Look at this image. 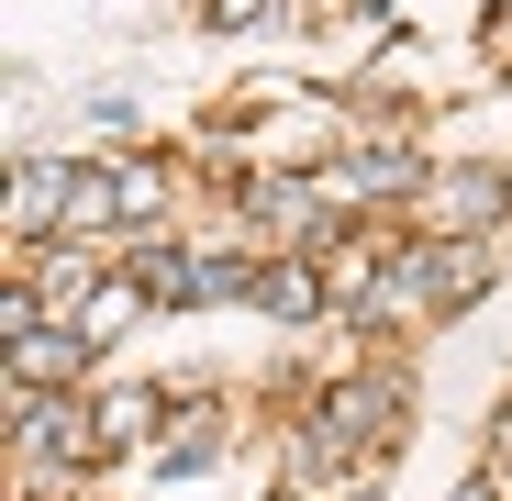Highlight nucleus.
<instances>
[{
    "label": "nucleus",
    "mask_w": 512,
    "mask_h": 501,
    "mask_svg": "<svg viewBox=\"0 0 512 501\" xmlns=\"http://www.w3.org/2000/svg\"><path fill=\"white\" fill-rule=\"evenodd\" d=\"M12 446H23V457H45V468L101 457V412H78V401H56V390L12 379Z\"/></svg>",
    "instance_id": "1"
},
{
    "label": "nucleus",
    "mask_w": 512,
    "mask_h": 501,
    "mask_svg": "<svg viewBox=\"0 0 512 501\" xmlns=\"http://www.w3.org/2000/svg\"><path fill=\"white\" fill-rule=\"evenodd\" d=\"M245 212L268 223V234H290V245H323V234H334V212H323L312 190H290V179H245Z\"/></svg>",
    "instance_id": "2"
},
{
    "label": "nucleus",
    "mask_w": 512,
    "mask_h": 501,
    "mask_svg": "<svg viewBox=\"0 0 512 501\" xmlns=\"http://www.w3.org/2000/svg\"><path fill=\"white\" fill-rule=\"evenodd\" d=\"M334 190L346 201H401V190H423V167L401 145H357V156H334Z\"/></svg>",
    "instance_id": "3"
},
{
    "label": "nucleus",
    "mask_w": 512,
    "mask_h": 501,
    "mask_svg": "<svg viewBox=\"0 0 512 501\" xmlns=\"http://www.w3.org/2000/svg\"><path fill=\"white\" fill-rule=\"evenodd\" d=\"M78 201V167H12V234H56Z\"/></svg>",
    "instance_id": "4"
},
{
    "label": "nucleus",
    "mask_w": 512,
    "mask_h": 501,
    "mask_svg": "<svg viewBox=\"0 0 512 501\" xmlns=\"http://www.w3.org/2000/svg\"><path fill=\"white\" fill-rule=\"evenodd\" d=\"M501 201H512V190L490 179V167H446V201H435V223H446V234H479Z\"/></svg>",
    "instance_id": "5"
},
{
    "label": "nucleus",
    "mask_w": 512,
    "mask_h": 501,
    "mask_svg": "<svg viewBox=\"0 0 512 501\" xmlns=\"http://www.w3.org/2000/svg\"><path fill=\"white\" fill-rule=\"evenodd\" d=\"M256 312H279V323H312V312H323V279H312L301 257H279V268H256Z\"/></svg>",
    "instance_id": "6"
},
{
    "label": "nucleus",
    "mask_w": 512,
    "mask_h": 501,
    "mask_svg": "<svg viewBox=\"0 0 512 501\" xmlns=\"http://www.w3.org/2000/svg\"><path fill=\"white\" fill-rule=\"evenodd\" d=\"M145 301H156L145 279H101V290H90V312H78V334H90V346H112V334H134V312H145Z\"/></svg>",
    "instance_id": "7"
},
{
    "label": "nucleus",
    "mask_w": 512,
    "mask_h": 501,
    "mask_svg": "<svg viewBox=\"0 0 512 501\" xmlns=\"http://www.w3.org/2000/svg\"><path fill=\"white\" fill-rule=\"evenodd\" d=\"M212 457H223V424H201V412H179V435H167V457H156V468H167V479H201Z\"/></svg>",
    "instance_id": "8"
},
{
    "label": "nucleus",
    "mask_w": 512,
    "mask_h": 501,
    "mask_svg": "<svg viewBox=\"0 0 512 501\" xmlns=\"http://www.w3.org/2000/svg\"><path fill=\"white\" fill-rule=\"evenodd\" d=\"M490 290V268L468 257V245H435V312H457V301H479Z\"/></svg>",
    "instance_id": "9"
},
{
    "label": "nucleus",
    "mask_w": 512,
    "mask_h": 501,
    "mask_svg": "<svg viewBox=\"0 0 512 501\" xmlns=\"http://www.w3.org/2000/svg\"><path fill=\"white\" fill-rule=\"evenodd\" d=\"M145 424H156V401H145V390H123V401H101V446H134Z\"/></svg>",
    "instance_id": "10"
},
{
    "label": "nucleus",
    "mask_w": 512,
    "mask_h": 501,
    "mask_svg": "<svg viewBox=\"0 0 512 501\" xmlns=\"http://www.w3.org/2000/svg\"><path fill=\"white\" fill-rule=\"evenodd\" d=\"M0 334H12V346H34V334H45V323H34V290H23V279L0 290Z\"/></svg>",
    "instance_id": "11"
},
{
    "label": "nucleus",
    "mask_w": 512,
    "mask_h": 501,
    "mask_svg": "<svg viewBox=\"0 0 512 501\" xmlns=\"http://www.w3.org/2000/svg\"><path fill=\"white\" fill-rule=\"evenodd\" d=\"M201 12H212L223 34H245V23H268V12H279V0H201Z\"/></svg>",
    "instance_id": "12"
},
{
    "label": "nucleus",
    "mask_w": 512,
    "mask_h": 501,
    "mask_svg": "<svg viewBox=\"0 0 512 501\" xmlns=\"http://www.w3.org/2000/svg\"><path fill=\"white\" fill-rule=\"evenodd\" d=\"M457 501H501V479H468V490H457Z\"/></svg>",
    "instance_id": "13"
}]
</instances>
